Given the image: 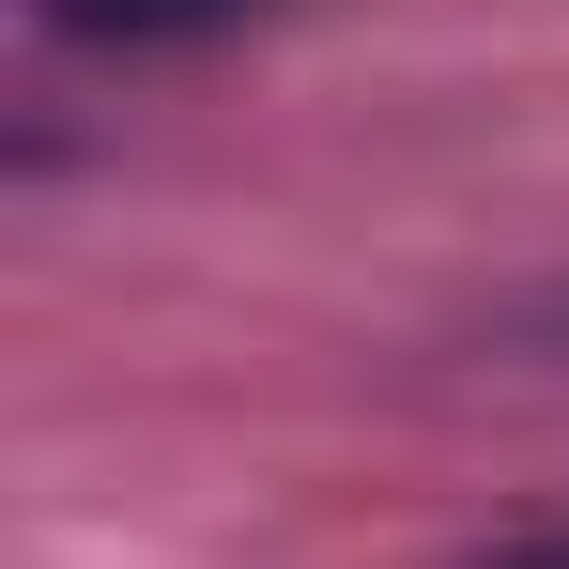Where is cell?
I'll return each mask as SVG.
<instances>
[{
    "mask_svg": "<svg viewBox=\"0 0 569 569\" xmlns=\"http://www.w3.org/2000/svg\"><path fill=\"white\" fill-rule=\"evenodd\" d=\"M31 16H47L62 47H123V62H139V47H216V31H247L262 0H31Z\"/></svg>",
    "mask_w": 569,
    "mask_h": 569,
    "instance_id": "obj_1",
    "label": "cell"
},
{
    "mask_svg": "<svg viewBox=\"0 0 569 569\" xmlns=\"http://www.w3.org/2000/svg\"><path fill=\"white\" fill-rule=\"evenodd\" d=\"M492 569H569V523H555V539H508Z\"/></svg>",
    "mask_w": 569,
    "mask_h": 569,
    "instance_id": "obj_2",
    "label": "cell"
}]
</instances>
